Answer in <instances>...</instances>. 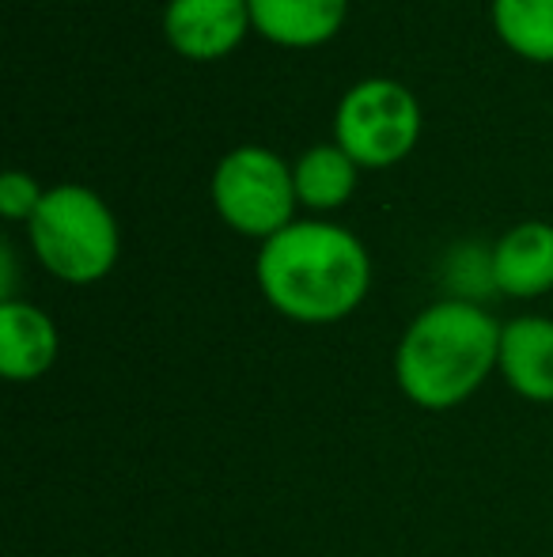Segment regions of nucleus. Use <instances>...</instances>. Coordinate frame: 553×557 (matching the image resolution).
Here are the masks:
<instances>
[{
    "mask_svg": "<svg viewBox=\"0 0 553 557\" xmlns=\"http://www.w3.org/2000/svg\"><path fill=\"white\" fill-rule=\"evenodd\" d=\"M247 8H251V27L266 42L311 50L338 35L349 0H247Z\"/></svg>",
    "mask_w": 553,
    "mask_h": 557,
    "instance_id": "obj_10",
    "label": "nucleus"
},
{
    "mask_svg": "<svg viewBox=\"0 0 553 557\" xmlns=\"http://www.w3.org/2000/svg\"><path fill=\"white\" fill-rule=\"evenodd\" d=\"M251 8L247 0H167L163 35L171 50L190 61H221L247 38Z\"/></svg>",
    "mask_w": 553,
    "mask_h": 557,
    "instance_id": "obj_6",
    "label": "nucleus"
},
{
    "mask_svg": "<svg viewBox=\"0 0 553 557\" xmlns=\"http://www.w3.org/2000/svg\"><path fill=\"white\" fill-rule=\"evenodd\" d=\"M501 42L524 61H553V0H489Z\"/></svg>",
    "mask_w": 553,
    "mask_h": 557,
    "instance_id": "obj_12",
    "label": "nucleus"
},
{
    "mask_svg": "<svg viewBox=\"0 0 553 557\" xmlns=\"http://www.w3.org/2000/svg\"><path fill=\"white\" fill-rule=\"evenodd\" d=\"M420 137V103L402 81L368 76L341 96L334 111V145L361 168H391L414 152Z\"/></svg>",
    "mask_w": 553,
    "mask_h": 557,
    "instance_id": "obj_4",
    "label": "nucleus"
},
{
    "mask_svg": "<svg viewBox=\"0 0 553 557\" xmlns=\"http://www.w3.org/2000/svg\"><path fill=\"white\" fill-rule=\"evenodd\" d=\"M489 281L512 300H535L553 288V224L524 221L489 250Z\"/></svg>",
    "mask_w": 553,
    "mask_h": 557,
    "instance_id": "obj_7",
    "label": "nucleus"
},
{
    "mask_svg": "<svg viewBox=\"0 0 553 557\" xmlns=\"http://www.w3.org/2000/svg\"><path fill=\"white\" fill-rule=\"evenodd\" d=\"M501 326L474 300L428 304L394 349L399 391L428 413L463 406L497 372Z\"/></svg>",
    "mask_w": 553,
    "mask_h": 557,
    "instance_id": "obj_2",
    "label": "nucleus"
},
{
    "mask_svg": "<svg viewBox=\"0 0 553 557\" xmlns=\"http://www.w3.org/2000/svg\"><path fill=\"white\" fill-rule=\"evenodd\" d=\"M292 168L262 145H239L213 171V209L239 235L266 243L296 213Z\"/></svg>",
    "mask_w": 553,
    "mask_h": 557,
    "instance_id": "obj_5",
    "label": "nucleus"
},
{
    "mask_svg": "<svg viewBox=\"0 0 553 557\" xmlns=\"http://www.w3.org/2000/svg\"><path fill=\"white\" fill-rule=\"evenodd\" d=\"M61 352L58 323L27 300H0V372L12 383H35Z\"/></svg>",
    "mask_w": 553,
    "mask_h": 557,
    "instance_id": "obj_8",
    "label": "nucleus"
},
{
    "mask_svg": "<svg viewBox=\"0 0 553 557\" xmlns=\"http://www.w3.org/2000/svg\"><path fill=\"white\" fill-rule=\"evenodd\" d=\"M356 171H361V163L341 145H311L292 163L296 201L311 213H334L353 198Z\"/></svg>",
    "mask_w": 553,
    "mask_h": 557,
    "instance_id": "obj_11",
    "label": "nucleus"
},
{
    "mask_svg": "<svg viewBox=\"0 0 553 557\" xmlns=\"http://www.w3.org/2000/svg\"><path fill=\"white\" fill-rule=\"evenodd\" d=\"M27 227L35 258L68 285H96L118 262V221L91 186H50Z\"/></svg>",
    "mask_w": 553,
    "mask_h": 557,
    "instance_id": "obj_3",
    "label": "nucleus"
},
{
    "mask_svg": "<svg viewBox=\"0 0 553 557\" xmlns=\"http://www.w3.org/2000/svg\"><path fill=\"white\" fill-rule=\"evenodd\" d=\"M497 372L527 403H553V319L519 315L504 323Z\"/></svg>",
    "mask_w": 553,
    "mask_h": 557,
    "instance_id": "obj_9",
    "label": "nucleus"
},
{
    "mask_svg": "<svg viewBox=\"0 0 553 557\" xmlns=\"http://www.w3.org/2000/svg\"><path fill=\"white\" fill-rule=\"evenodd\" d=\"M46 190L27 175V171H4L0 175V213L4 221H27L38 213Z\"/></svg>",
    "mask_w": 553,
    "mask_h": 557,
    "instance_id": "obj_13",
    "label": "nucleus"
},
{
    "mask_svg": "<svg viewBox=\"0 0 553 557\" xmlns=\"http://www.w3.org/2000/svg\"><path fill=\"white\" fill-rule=\"evenodd\" d=\"M254 277L277 315L303 326H326L364 304L372 288V258L349 227L292 221L262 243Z\"/></svg>",
    "mask_w": 553,
    "mask_h": 557,
    "instance_id": "obj_1",
    "label": "nucleus"
}]
</instances>
